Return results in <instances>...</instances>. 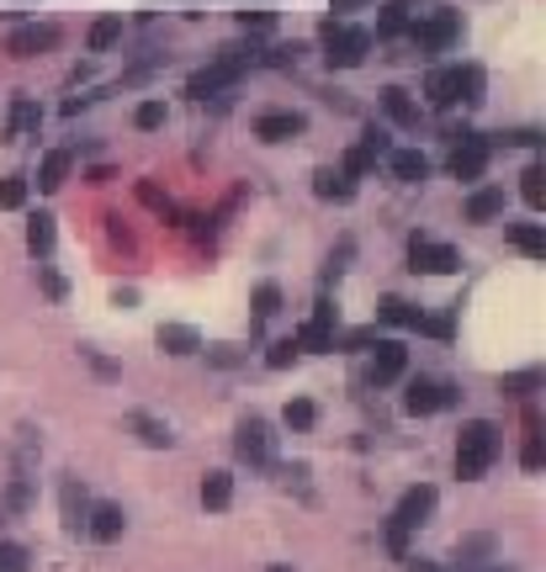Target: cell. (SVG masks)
Instances as JSON below:
<instances>
[{"mask_svg":"<svg viewBox=\"0 0 546 572\" xmlns=\"http://www.w3.org/2000/svg\"><path fill=\"white\" fill-rule=\"evenodd\" d=\"M372 32L366 27H356V22H340V17H330V22L318 27V59H324V70H361L366 64V53H372Z\"/></svg>","mask_w":546,"mask_h":572,"instance_id":"cell-1","label":"cell"},{"mask_svg":"<svg viewBox=\"0 0 546 572\" xmlns=\"http://www.w3.org/2000/svg\"><path fill=\"white\" fill-rule=\"evenodd\" d=\"M494 461H499V425L494 419H467L462 435H456V477L477 482V477H488Z\"/></svg>","mask_w":546,"mask_h":572,"instance_id":"cell-2","label":"cell"},{"mask_svg":"<svg viewBox=\"0 0 546 572\" xmlns=\"http://www.w3.org/2000/svg\"><path fill=\"white\" fill-rule=\"evenodd\" d=\"M462 11H452V6H435V11H425L419 22L408 27V43H414V53H425V59H435V53H446V48L462 43Z\"/></svg>","mask_w":546,"mask_h":572,"instance_id":"cell-3","label":"cell"},{"mask_svg":"<svg viewBox=\"0 0 546 572\" xmlns=\"http://www.w3.org/2000/svg\"><path fill=\"white\" fill-rule=\"evenodd\" d=\"M462 404V387L452 381H429V377H414L404 392V413L408 419H429V413H441V408H456Z\"/></svg>","mask_w":546,"mask_h":572,"instance_id":"cell-4","label":"cell"},{"mask_svg":"<svg viewBox=\"0 0 546 572\" xmlns=\"http://www.w3.org/2000/svg\"><path fill=\"white\" fill-rule=\"evenodd\" d=\"M488 165H494V149H488L483 133H467V139L452 143V154H446V170H452L456 181H467V186H477V181L488 175Z\"/></svg>","mask_w":546,"mask_h":572,"instance_id":"cell-5","label":"cell"},{"mask_svg":"<svg viewBox=\"0 0 546 572\" xmlns=\"http://www.w3.org/2000/svg\"><path fill=\"white\" fill-rule=\"evenodd\" d=\"M59 43H64V32L53 22H22L6 32V53H11V59H43V53H53Z\"/></svg>","mask_w":546,"mask_h":572,"instance_id":"cell-6","label":"cell"},{"mask_svg":"<svg viewBox=\"0 0 546 572\" xmlns=\"http://www.w3.org/2000/svg\"><path fill=\"white\" fill-rule=\"evenodd\" d=\"M408 270L419 276H452V270H462V255H456L452 244H435V238L425 234H408Z\"/></svg>","mask_w":546,"mask_h":572,"instance_id":"cell-7","label":"cell"},{"mask_svg":"<svg viewBox=\"0 0 546 572\" xmlns=\"http://www.w3.org/2000/svg\"><path fill=\"white\" fill-rule=\"evenodd\" d=\"M271 440H276L271 425L250 413V419H239V429H234V456L244 467H271Z\"/></svg>","mask_w":546,"mask_h":572,"instance_id":"cell-8","label":"cell"},{"mask_svg":"<svg viewBox=\"0 0 546 572\" xmlns=\"http://www.w3.org/2000/svg\"><path fill=\"white\" fill-rule=\"evenodd\" d=\"M377 106H382V118L393 122V127H404V133H419V127H425V106H419L404 85H382Z\"/></svg>","mask_w":546,"mask_h":572,"instance_id":"cell-9","label":"cell"},{"mask_svg":"<svg viewBox=\"0 0 546 572\" xmlns=\"http://www.w3.org/2000/svg\"><path fill=\"white\" fill-rule=\"evenodd\" d=\"M456 101H462V64H429L425 70V106L452 112Z\"/></svg>","mask_w":546,"mask_h":572,"instance_id":"cell-10","label":"cell"},{"mask_svg":"<svg viewBox=\"0 0 546 572\" xmlns=\"http://www.w3.org/2000/svg\"><path fill=\"white\" fill-rule=\"evenodd\" d=\"M408 371V350L404 339H377V350H372V366H366V381L372 387H393V381Z\"/></svg>","mask_w":546,"mask_h":572,"instance_id":"cell-11","label":"cell"},{"mask_svg":"<svg viewBox=\"0 0 546 572\" xmlns=\"http://www.w3.org/2000/svg\"><path fill=\"white\" fill-rule=\"evenodd\" d=\"M435 503H441V493H435L429 482H419V488H408L404 499H398V509H393V524H398V530H419V524L435 514Z\"/></svg>","mask_w":546,"mask_h":572,"instance_id":"cell-12","label":"cell"},{"mask_svg":"<svg viewBox=\"0 0 546 572\" xmlns=\"http://www.w3.org/2000/svg\"><path fill=\"white\" fill-rule=\"evenodd\" d=\"M309 133V118L303 112H261L255 118V139L261 143H292Z\"/></svg>","mask_w":546,"mask_h":572,"instance_id":"cell-13","label":"cell"},{"mask_svg":"<svg viewBox=\"0 0 546 572\" xmlns=\"http://www.w3.org/2000/svg\"><path fill=\"white\" fill-rule=\"evenodd\" d=\"M59 514H64V530H70V535L85 530L91 499H85V482H80V477H64V482H59Z\"/></svg>","mask_w":546,"mask_h":572,"instance_id":"cell-14","label":"cell"},{"mask_svg":"<svg viewBox=\"0 0 546 572\" xmlns=\"http://www.w3.org/2000/svg\"><path fill=\"white\" fill-rule=\"evenodd\" d=\"M239 80H244V74H239V70H229V64H218V59H213L208 70H196V74H191V80H186V95H191V101H208V95L234 91Z\"/></svg>","mask_w":546,"mask_h":572,"instance_id":"cell-15","label":"cell"},{"mask_svg":"<svg viewBox=\"0 0 546 572\" xmlns=\"http://www.w3.org/2000/svg\"><path fill=\"white\" fill-rule=\"evenodd\" d=\"M122 530H128L122 503H91V520H85V535H91V541L112 547V541H122Z\"/></svg>","mask_w":546,"mask_h":572,"instance_id":"cell-16","label":"cell"},{"mask_svg":"<svg viewBox=\"0 0 546 572\" xmlns=\"http://www.w3.org/2000/svg\"><path fill=\"white\" fill-rule=\"evenodd\" d=\"M504 207H509V196H504V186H477L467 202H462V217L467 223H499Z\"/></svg>","mask_w":546,"mask_h":572,"instance_id":"cell-17","label":"cell"},{"mask_svg":"<svg viewBox=\"0 0 546 572\" xmlns=\"http://www.w3.org/2000/svg\"><path fill=\"white\" fill-rule=\"evenodd\" d=\"M38 127H43V106H38L32 95H17V101H11V118H6L0 143H17L22 133H38Z\"/></svg>","mask_w":546,"mask_h":572,"instance_id":"cell-18","label":"cell"},{"mask_svg":"<svg viewBox=\"0 0 546 572\" xmlns=\"http://www.w3.org/2000/svg\"><path fill=\"white\" fill-rule=\"evenodd\" d=\"M313 196H318V202H351V196H356V181L340 165H318L313 170Z\"/></svg>","mask_w":546,"mask_h":572,"instance_id":"cell-19","label":"cell"},{"mask_svg":"<svg viewBox=\"0 0 546 572\" xmlns=\"http://www.w3.org/2000/svg\"><path fill=\"white\" fill-rule=\"evenodd\" d=\"M408 27H414V0H382V11H377V38H404Z\"/></svg>","mask_w":546,"mask_h":572,"instance_id":"cell-20","label":"cell"},{"mask_svg":"<svg viewBox=\"0 0 546 572\" xmlns=\"http://www.w3.org/2000/svg\"><path fill=\"white\" fill-rule=\"evenodd\" d=\"M387 170H393L404 186H425L429 181V160L419 149H393V154H387Z\"/></svg>","mask_w":546,"mask_h":572,"instance_id":"cell-21","label":"cell"},{"mask_svg":"<svg viewBox=\"0 0 546 572\" xmlns=\"http://www.w3.org/2000/svg\"><path fill=\"white\" fill-rule=\"evenodd\" d=\"M154 345H160L165 356H196V350H202V334L191 329V324H160Z\"/></svg>","mask_w":546,"mask_h":572,"instance_id":"cell-22","label":"cell"},{"mask_svg":"<svg viewBox=\"0 0 546 572\" xmlns=\"http://www.w3.org/2000/svg\"><path fill=\"white\" fill-rule=\"evenodd\" d=\"M128 429L139 435L149 451H170V446H175V435H170L165 419H154V413H143V408H139V413H128Z\"/></svg>","mask_w":546,"mask_h":572,"instance_id":"cell-23","label":"cell"},{"mask_svg":"<svg viewBox=\"0 0 546 572\" xmlns=\"http://www.w3.org/2000/svg\"><path fill=\"white\" fill-rule=\"evenodd\" d=\"M122 11H107V17H95L91 32H85V53H112L122 43Z\"/></svg>","mask_w":546,"mask_h":572,"instance_id":"cell-24","label":"cell"},{"mask_svg":"<svg viewBox=\"0 0 546 572\" xmlns=\"http://www.w3.org/2000/svg\"><path fill=\"white\" fill-rule=\"evenodd\" d=\"M70 170H74V154H70V149H48L43 165H38V191H48V196H53V191L70 181Z\"/></svg>","mask_w":546,"mask_h":572,"instance_id":"cell-25","label":"cell"},{"mask_svg":"<svg viewBox=\"0 0 546 572\" xmlns=\"http://www.w3.org/2000/svg\"><path fill=\"white\" fill-rule=\"evenodd\" d=\"M133 196H139V202L160 217V223H181V217H186L181 207H175V196H170L165 186H154V181H139V186H133Z\"/></svg>","mask_w":546,"mask_h":572,"instance_id":"cell-26","label":"cell"},{"mask_svg":"<svg viewBox=\"0 0 546 572\" xmlns=\"http://www.w3.org/2000/svg\"><path fill=\"white\" fill-rule=\"evenodd\" d=\"M53 223H59L53 213H32V217H27V249H32L38 261H48V255H53V244H59V228H53Z\"/></svg>","mask_w":546,"mask_h":572,"instance_id":"cell-27","label":"cell"},{"mask_svg":"<svg viewBox=\"0 0 546 572\" xmlns=\"http://www.w3.org/2000/svg\"><path fill=\"white\" fill-rule=\"evenodd\" d=\"M419 318L425 313L414 303H404V297H382L377 303V324H387V329H419Z\"/></svg>","mask_w":546,"mask_h":572,"instance_id":"cell-28","label":"cell"},{"mask_svg":"<svg viewBox=\"0 0 546 572\" xmlns=\"http://www.w3.org/2000/svg\"><path fill=\"white\" fill-rule=\"evenodd\" d=\"M488 556H494V535H467V541H456V568L488 572Z\"/></svg>","mask_w":546,"mask_h":572,"instance_id":"cell-29","label":"cell"},{"mask_svg":"<svg viewBox=\"0 0 546 572\" xmlns=\"http://www.w3.org/2000/svg\"><path fill=\"white\" fill-rule=\"evenodd\" d=\"M229 503H234V472H208L202 477V509L223 514Z\"/></svg>","mask_w":546,"mask_h":572,"instance_id":"cell-30","label":"cell"},{"mask_svg":"<svg viewBox=\"0 0 546 572\" xmlns=\"http://www.w3.org/2000/svg\"><path fill=\"white\" fill-rule=\"evenodd\" d=\"M309 59V43H271V48H261V70H297Z\"/></svg>","mask_w":546,"mask_h":572,"instance_id":"cell-31","label":"cell"},{"mask_svg":"<svg viewBox=\"0 0 546 572\" xmlns=\"http://www.w3.org/2000/svg\"><path fill=\"white\" fill-rule=\"evenodd\" d=\"M504 238H509L515 249H525L530 261H542V255H546V228H542V223H509V228H504Z\"/></svg>","mask_w":546,"mask_h":572,"instance_id":"cell-32","label":"cell"},{"mask_svg":"<svg viewBox=\"0 0 546 572\" xmlns=\"http://www.w3.org/2000/svg\"><path fill=\"white\" fill-rule=\"evenodd\" d=\"M520 196H525V207H530V213H542V207H546V165H542V160H530V165H525Z\"/></svg>","mask_w":546,"mask_h":572,"instance_id":"cell-33","label":"cell"},{"mask_svg":"<svg viewBox=\"0 0 546 572\" xmlns=\"http://www.w3.org/2000/svg\"><path fill=\"white\" fill-rule=\"evenodd\" d=\"M165 122H170V106L160 101V95H149V101L133 106V127H139V133H160Z\"/></svg>","mask_w":546,"mask_h":572,"instance_id":"cell-34","label":"cell"},{"mask_svg":"<svg viewBox=\"0 0 546 572\" xmlns=\"http://www.w3.org/2000/svg\"><path fill=\"white\" fill-rule=\"evenodd\" d=\"M27 191H32V181H27L22 170L0 175V213H17V207H27Z\"/></svg>","mask_w":546,"mask_h":572,"instance_id":"cell-35","label":"cell"},{"mask_svg":"<svg viewBox=\"0 0 546 572\" xmlns=\"http://www.w3.org/2000/svg\"><path fill=\"white\" fill-rule=\"evenodd\" d=\"M282 425L297 429V435H303V429H313V425H318V404H313V398H292V404L282 408Z\"/></svg>","mask_w":546,"mask_h":572,"instance_id":"cell-36","label":"cell"},{"mask_svg":"<svg viewBox=\"0 0 546 572\" xmlns=\"http://www.w3.org/2000/svg\"><path fill=\"white\" fill-rule=\"evenodd\" d=\"M292 345H297V350H313V356H324V350H334V329H324V324H303V334H297V339H292Z\"/></svg>","mask_w":546,"mask_h":572,"instance_id":"cell-37","label":"cell"},{"mask_svg":"<svg viewBox=\"0 0 546 572\" xmlns=\"http://www.w3.org/2000/svg\"><path fill=\"white\" fill-rule=\"evenodd\" d=\"M250 308H255V318H276V313H282V286L261 282L255 286V297H250Z\"/></svg>","mask_w":546,"mask_h":572,"instance_id":"cell-38","label":"cell"},{"mask_svg":"<svg viewBox=\"0 0 546 572\" xmlns=\"http://www.w3.org/2000/svg\"><path fill=\"white\" fill-rule=\"evenodd\" d=\"M488 74L477 70V64H462V101H467V106H483V101H488Z\"/></svg>","mask_w":546,"mask_h":572,"instance_id":"cell-39","label":"cell"},{"mask_svg":"<svg viewBox=\"0 0 546 572\" xmlns=\"http://www.w3.org/2000/svg\"><path fill=\"white\" fill-rule=\"evenodd\" d=\"M361 149H366L372 160H387V154H393V139H387V127H382V122H366V127H361Z\"/></svg>","mask_w":546,"mask_h":572,"instance_id":"cell-40","label":"cell"},{"mask_svg":"<svg viewBox=\"0 0 546 572\" xmlns=\"http://www.w3.org/2000/svg\"><path fill=\"white\" fill-rule=\"evenodd\" d=\"M244 360H250L244 345H208V366H218V371H234V366H244Z\"/></svg>","mask_w":546,"mask_h":572,"instance_id":"cell-41","label":"cell"},{"mask_svg":"<svg viewBox=\"0 0 546 572\" xmlns=\"http://www.w3.org/2000/svg\"><path fill=\"white\" fill-rule=\"evenodd\" d=\"M351 255H356V238H340V249H334L330 261H324V286L345 276V265H351Z\"/></svg>","mask_w":546,"mask_h":572,"instance_id":"cell-42","label":"cell"},{"mask_svg":"<svg viewBox=\"0 0 546 572\" xmlns=\"http://www.w3.org/2000/svg\"><path fill=\"white\" fill-rule=\"evenodd\" d=\"M340 170H345V175H351V181H361V175H372V170H377V160H372V154H366V149H345V160H340Z\"/></svg>","mask_w":546,"mask_h":572,"instance_id":"cell-43","label":"cell"},{"mask_svg":"<svg viewBox=\"0 0 546 572\" xmlns=\"http://www.w3.org/2000/svg\"><path fill=\"white\" fill-rule=\"evenodd\" d=\"M234 22L244 38H255V32H271V27H276V11H239Z\"/></svg>","mask_w":546,"mask_h":572,"instance_id":"cell-44","label":"cell"},{"mask_svg":"<svg viewBox=\"0 0 546 572\" xmlns=\"http://www.w3.org/2000/svg\"><path fill=\"white\" fill-rule=\"evenodd\" d=\"M377 339H382V334H377V324H366V329H351V334H345V339H334V350H340V345H345V350H372Z\"/></svg>","mask_w":546,"mask_h":572,"instance_id":"cell-45","label":"cell"},{"mask_svg":"<svg viewBox=\"0 0 546 572\" xmlns=\"http://www.w3.org/2000/svg\"><path fill=\"white\" fill-rule=\"evenodd\" d=\"M0 572H27V547H17V541H0Z\"/></svg>","mask_w":546,"mask_h":572,"instance_id":"cell-46","label":"cell"},{"mask_svg":"<svg viewBox=\"0 0 546 572\" xmlns=\"http://www.w3.org/2000/svg\"><path fill=\"white\" fill-rule=\"evenodd\" d=\"M292 360H297V345H292V339H276V345H271V356H265V366H271V371H286Z\"/></svg>","mask_w":546,"mask_h":572,"instance_id":"cell-47","label":"cell"},{"mask_svg":"<svg viewBox=\"0 0 546 572\" xmlns=\"http://www.w3.org/2000/svg\"><path fill=\"white\" fill-rule=\"evenodd\" d=\"M530 387H542V371H520V377H504V392H515V398H530Z\"/></svg>","mask_w":546,"mask_h":572,"instance_id":"cell-48","label":"cell"},{"mask_svg":"<svg viewBox=\"0 0 546 572\" xmlns=\"http://www.w3.org/2000/svg\"><path fill=\"white\" fill-rule=\"evenodd\" d=\"M101 223H107V238H112L118 249H133V234L122 228V217H118V213H107V217H101Z\"/></svg>","mask_w":546,"mask_h":572,"instance_id":"cell-49","label":"cell"},{"mask_svg":"<svg viewBox=\"0 0 546 572\" xmlns=\"http://www.w3.org/2000/svg\"><path fill=\"white\" fill-rule=\"evenodd\" d=\"M27 503H32V493H27V477H17V482L6 488V509H17V514H22Z\"/></svg>","mask_w":546,"mask_h":572,"instance_id":"cell-50","label":"cell"},{"mask_svg":"<svg viewBox=\"0 0 546 572\" xmlns=\"http://www.w3.org/2000/svg\"><path fill=\"white\" fill-rule=\"evenodd\" d=\"M38 276H43V292H48V297H53V303H59V297L70 292V282H64L59 270H48V265H43V270H38Z\"/></svg>","mask_w":546,"mask_h":572,"instance_id":"cell-51","label":"cell"},{"mask_svg":"<svg viewBox=\"0 0 546 572\" xmlns=\"http://www.w3.org/2000/svg\"><path fill=\"white\" fill-rule=\"evenodd\" d=\"M387 551H393V556H404V562H408V530H398L393 520H387Z\"/></svg>","mask_w":546,"mask_h":572,"instance_id":"cell-52","label":"cell"},{"mask_svg":"<svg viewBox=\"0 0 546 572\" xmlns=\"http://www.w3.org/2000/svg\"><path fill=\"white\" fill-rule=\"evenodd\" d=\"M313 324H324V329H334V324H340V308H334L330 297H318V308H313Z\"/></svg>","mask_w":546,"mask_h":572,"instance_id":"cell-53","label":"cell"},{"mask_svg":"<svg viewBox=\"0 0 546 572\" xmlns=\"http://www.w3.org/2000/svg\"><path fill=\"white\" fill-rule=\"evenodd\" d=\"M80 356L91 360V371H95V377H107V381L118 377V366H112V360H107V356H95V350H80Z\"/></svg>","mask_w":546,"mask_h":572,"instance_id":"cell-54","label":"cell"},{"mask_svg":"<svg viewBox=\"0 0 546 572\" xmlns=\"http://www.w3.org/2000/svg\"><path fill=\"white\" fill-rule=\"evenodd\" d=\"M85 181H91V186H107V181H118V165H91Z\"/></svg>","mask_w":546,"mask_h":572,"instance_id":"cell-55","label":"cell"},{"mask_svg":"<svg viewBox=\"0 0 546 572\" xmlns=\"http://www.w3.org/2000/svg\"><path fill=\"white\" fill-rule=\"evenodd\" d=\"M419 329H429L435 339H452V318H419Z\"/></svg>","mask_w":546,"mask_h":572,"instance_id":"cell-56","label":"cell"},{"mask_svg":"<svg viewBox=\"0 0 546 572\" xmlns=\"http://www.w3.org/2000/svg\"><path fill=\"white\" fill-rule=\"evenodd\" d=\"M366 6H377V0H330V11H340V22H345V11H366Z\"/></svg>","mask_w":546,"mask_h":572,"instance_id":"cell-57","label":"cell"},{"mask_svg":"<svg viewBox=\"0 0 546 572\" xmlns=\"http://www.w3.org/2000/svg\"><path fill=\"white\" fill-rule=\"evenodd\" d=\"M112 303H118V308H139V292H133V286H118V297H112Z\"/></svg>","mask_w":546,"mask_h":572,"instance_id":"cell-58","label":"cell"},{"mask_svg":"<svg viewBox=\"0 0 546 572\" xmlns=\"http://www.w3.org/2000/svg\"><path fill=\"white\" fill-rule=\"evenodd\" d=\"M408 572H446L441 562H425V556H408Z\"/></svg>","mask_w":546,"mask_h":572,"instance_id":"cell-59","label":"cell"},{"mask_svg":"<svg viewBox=\"0 0 546 572\" xmlns=\"http://www.w3.org/2000/svg\"><path fill=\"white\" fill-rule=\"evenodd\" d=\"M265 572H292V568H282V562H276V568H265Z\"/></svg>","mask_w":546,"mask_h":572,"instance_id":"cell-60","label":"cell"},{"mask_svg":"<svg viewBox=\"0 0 546 572\" xmlns=\"http://www.w3.org/2000/svg\"><path fill=\"white\" fill-rule=\"evenodd\" d=\"M488 572H499V568H488Z\"/></svg>","mask_w":546,"mask_h":572,"instance_id":"cell-61","label":"cell"}]
</instances>
